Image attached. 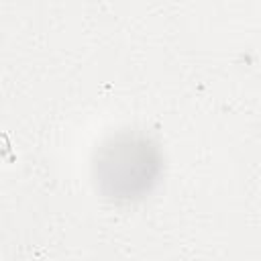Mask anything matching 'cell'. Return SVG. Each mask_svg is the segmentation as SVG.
Masks as SVG:
<instances>
[{"label":"cell","instance_id":"obj_1","mask_svg":"<svg viewBox=\"0 0 261 261\" xmlns=\"http://www.w3.org/2000/svg\"><path fill=\"white\" fill-rule=\"evenodd\" d=\"M161 171L157 145L135 130L110 137L94 157V179L112 202H135L147 196Z\"/></svg>","mask_w":261,"mask_h":261}]
</instances>
